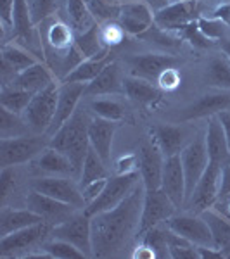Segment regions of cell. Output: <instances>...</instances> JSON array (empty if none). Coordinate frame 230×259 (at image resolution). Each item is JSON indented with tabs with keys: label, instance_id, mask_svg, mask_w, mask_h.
I'll list each match as a JSON object with an SVG mask.
<instances>
[{
	"label": "cell",
	"instance_id": "obj_40",
	"mask_svg": "<svg viewBox=\"0 0 230 259\" xmlns=\"http://www.w3.org/2000/svg\"><path fill=\"white\" fill-rule=\"evenodd\" d=\"M90 112L97 118H104L120 123L125 119V107L112 99H97L90 102Z\"/></svg>",
	"mask_w": 230,
	"mask_h": 259
},
{
	"label": "cell",
	"instance_id": "obj_34",
	"mask_svg": "<svg viewBox=\"0 0 230 259\" xmlns=\"http://www.w3.org/2000/svg\"><path fill=\"white\" fill-rule=\"evenodd\" d=\"M33 95L35 94L18 89V87L4 85L2 92H0V106H2V109H7L14 112V114H23L26 107L30 106Z\"/></svg>",
	"mask_w": 230,
	"mask_h": 259
},
{
	"label": "cell",
	"instance_id": "obj_41",
	"mask_svg": "<svg viewBox=\"0 0 230 259\" xmlns=\"http://www.w3.org/2000/svg\"><path fill=\"white\" fill-rule=\"evenodd\" d=\"M42 250L47 252L50 259H83L87 257L76 245L69 244L61 239H52L47 244L42 245Z\"/></svg>",
	"mask_w": 230,
	"mask_h": 259
},
{
	"label": "cell",
	"instance_id": "obj_35",
	"mask_svg": "<svg viewBox=\"0 0 230 259\" xmlns=\"http://www.w3.org/2000/svg\"><path fill=\"white\" fill-rule=\"evenodd\" d=\"M74 45L83 54L85 59H90V57H95L100 52H104L107 47H104L102 38H100V24L95 23L87 31L76 33L74 35Z\"/></svg>",
	"mask_w": 230,
	"mask_h": 259
},
{
	"label": "cell",
	"instance_id": "obj_24",
	"mask_svg": "<svg viewBox=\"0 0 230 259\" xmlns=\"http://www.w3.org/2000/svg\"><path fill=\"white\" fill-rule=\"evenodd\" d=\"M204 140H206V150L210 162L218 164L221 168H225L230 164V149L228 142L225 137L223 126H221L218 116H211L208 118V126L206 133H204Z\"/></svg>",
	"mask_w": 230,
	"mask_h": 259
},
{
	"label": "cell",
	"instance_id": "obj_33",
	"mask_svg": "<svg viewBox=\"0 0 230 259\" xmlns=\"http://www.w3.org/2000/svg\"><path fill=\"white\" fill-rule=\"evenodd\" d=\"M42 220L35 211L31 209H11L4 207L0 211V237H6L9 233H14L18 230H23L31 225L42 223Z\"/></svg>",
	"mask_w": 230,
	"mask_h": 259
},
{
	"label": "cell",
	"instance_id": "obj_38",
	"mask_svg": "<svg viewBox=\"0 0 230 259\" xmlns=\"http://www.w3.org/2000/svg\"><path fill=\"white\" fill-rule=\"evenodd\" d=\"M68 16H69L71 28L76 33L87 31L89 28H92L97 23L94 19V16L90 14L85 0H68Z\"/></svg>",
	"mask_w": 230,
	"mask_h": 259
},
{
	"label": "cell",
	"instance_id": "obj_49",
	"mask_svg": "<svg viewBox=\"0 0 230 259\" xmlns=\"http://www.w3.org/2000/svg\"><path fill=\"white\" fill-rule=\"evenodd\" d=\"M23 123H26V121H21L19 114H14V112L7 111V109L0 111V128H2V137L9 135V130L12 133H14L16 130H23Z\"/></svg>",
	"mask_w": 230,
	"mask_h": 259
},
{
	"label": "cell",
	"instance_id": "obj_32",
	"mask_svg": "<svg viewBox=\"0 0 230 259\" xmlns=\"http://www.w3.org/2000/svg\"><path fill=\"white\" fill-rule=\"evenodd\" d=\"M36 168L44 173L49 175H57V177H71L78 178L76 171H74L73 162L69 161L68 156H64L62 152H59L57 149L49 147L40 154L39 161H36Z\"/></svg>",
	"mask_w": 230,
	"mask_h": 259
},
{
	"label": "cell",
	"instance_id": "obj_51",
	"mask_svg": "<svg viewBox=\"0 0 230 259\" xmlns=\"http://www.w3.org/2000/svg\"><path fill=\"white\" fill-rule=\"evenodd\" d=\"M16 0H0V21L4 30H12V18H14Z\"/></svg>",
	"mask_w": 230,
	"mask_h": 259
},
{
	"label": "cell",
	"instance_id": "obj_46",
	"mask_svg": "<svg viewBox=\"0 0 230 259\" xmlns=\"http://www.w3.org/2000/svg\"><path fill=\"white\" fill-rule=\"evenodd\" d=\"M56 9H57V0H31V14L35 24H40L45 19L52 18Z\"/></svg>",
	"mask_w": 230,
	"mask_h": 259
},
{
	"label": "cell",
	"instance_id": "obj_5",
	"mask_svg": "<svg viewBox=\"0 0 230 259\" xmlns=\"http://www.w3.org/2000/svg\"><path fill=\"white\" fill-rule=\"evenodd\" d=\"M140 173H127V175H116L112 178H107V183L104 187L102 194L99 195L94 202H90L89 206L85 207L87 214L95 216L102 211H109L112 207H116L118 204L127 197L128 194L133 190V187L140 182Z\"/></svg>",
	"mask_w": 230,
	"mask_h": 259
},
{
	"label": "cell",
	"instance_id": "obj_57",
	"mask_svg": "<svg viewBox=\"0 0 230 259\" xmlns=\"http://www.w3.org/2000/svg\"><path fill=\"white\" fill-rule=\"evenodd\" d=\"M145 2L149 4V7H150V9H152L154 12L165 9V7H168L170 4H173L171 0H145Z\"/></svg>",
	"mask_w": 230,
	"mask_h": 259
},
{
	"label": "cell",
	"instance_id": "obj_3",
	"mask_svg": "<svg viewBox=\"0 0 230 259\" xmlns=\"http://www.w3.org/2000/svg\"><path fill=\"white\" fill-rule=\"evenodd\" d=\"M59 89L61 83L54 81L44 90L36 92L33 95L30 106L23 112L24 121L36 135H47L50 124L54 121L57 111V100H59Z\"/></svg>",
	"mask_w": 230,
	"mask_h": 259
},
{
	"label": "cell",
	"instance_id": "obj_39",
	"mask_svg": "<svg viewBox=\"0 0 230 259\" xmlns=\"http://www.w3.org/2000/svg\"><path fill=\"white\" fill-rule=\"evenodd\" d=\"M140 242L147 244L154 250L156 257H170V245H168V227L165 223L156 225L149 228L144 235L140 237Z\"/></svg>",
	"mask_w": 230,
	"mask_h": 259
},
{
	"label": "cell",
	"instance_id": "obj_25",
	"mask_svg": "<svg viewBox=\"0 0 230 259\" xmlns=\"http://www.w3.org/2000/svg\"><path fill=\"white\" fill-rule=\"evenodd\" d=\"M123 95L140 107H154L161 100V89L149 80L127 74L123 78Z\"/></svg>",
	"mask_w": 230,
	"mask_h": 259
},
{
	"label": "cell",
	"instance_id": "obj_12",
	"mask_svg": "<svg viewBox=\"0 0 230 259\" xmlns=\"http://www.w3.org/2000/svg\"><path fill=\"white\" fill-rule=\"evenodd\" d=\"M26 207L31 211H35L42 220L50 227L64 223L66 220H69L71 216H74L78 211V207L71 206L68 202H62L54 197H49L45 194H40L36 190H31L26 197Z\"/></svg>",
	"mask_w": 230,
	"mask_h": 259
},
{
	"label": "cell",
	"instance_id": "obj_13",
	"mask_svg": "<svg viewBox=\"0 0 230 259\" xmlns=\"http://www.w3.org/2000/svg\"><path fill=\"white\" fill-rule=\"evenodd\" d=\"M137 156H139V173H140V178H142V183H144L145 190L161 189L165 156H163L156 140H154L152 137H149V139L140 145Z\"/></svg>",
	"mask_w": 230,
	"mask_h": 259
},
{
	"label": "cell",
	"instance_id": "obj_31",
	"mask_svg": "<svg viewBox=\"0 0 230 259\" xmlns=\"http://www.w3.org/2000/svg\"><path fill=\"white\" fill-rule=\"evenodd\" d=\"M112 61H114V56H112V52L109 49H106L104 52H100L99 56L83 61L82 64L78 66L76 69L71 71V73L62 81H68V83H90L92 80H95V78L100 74V71L106 68L107 64H111Z\"/></svg>",
	"mask_w": 230,
	"mask_h": 259
},
{
	"label": "cell",
	"instance_id": "obj_48",
	"mask_svg": "<svg viewBox=\"0 0 230 259\" xmlns=\"http://www.w3.org/2000/svg\"><path fill=\"white\" fill-rule=\"evenodd\" d=\"M16 189V169L14 166H7L2 168L0 173V197L6 200Z\"/></svg>",
	"mask_w": 230,
	"mask_h": 259
},
{
	"label": "cell",
	"instance_id": "obj_45",
	"mask_svg": "<svg viewBox=\"0 0 230 259\" xmlns=\"http://www.w3.org/2000/svg\"><path fill=\"white\" fill-rule=\"evenodd\" d=\"M199 30L203 31L204 36H208L211 41H218L225 36V28H228L225 23H221L220 19H213V18H201L198 19Z\"/></svg>",
	"mask_w": 230,
	"mask_h": 259
},
{
	"label": "cell",
	"instance_id": "obj_28",
	"mask_svg": "<svg viewBox=\"0 0 230 259\" xmlns=\"http://www.w3.org/2000/svg\"><path fill=\"white\" fill-rule=\"evenodd\" d=\"M123 74L120 64L112 61L100 71L95 80L87 83V95H121L123 94Z\"/></svg>",
	"mask_w": 230,
	"mask_h": 259
},
{
	"label": "cell",
	"instance_id": "obj_27",
	"mask_svg": "<svg viewBox=\"0 0 230 259\" xmlns=\"http://www.w3.org/2000/svg\"><path fill=\"white\" fill-rule=\"evenodd\" d=\"M150 137L160 145L165 157L177 156L189 144L187 130L182 126H175V124H158L150 130Z\"/></svg>",
	"mask_w": 230,
	"mask_h": 259
},
{
	"label": "cell",
	"instance_id": "obj_53",
	"mask_svg": "<svg viewBox=\"0 0 230 259\" xmlns=\"http://www.w3.org/2000/svg\"><path fill=\"white\" fill-rule=\"evenodd\" d=\"M230 197V164L221 169V185H220V197L218 200Z\"/></svg>",
	"mask_w": 230,
	"mask_h": 259
},
{
	"label": "cell",
	"instance_id": "obj_26",
	"mask_svg": "<svg viewBox=\"0 0 230 259\" xmlns=\"http://www.w3.org/2000/svg\"><path fill=\"white\" fill-rule=\"evenodd\" d=\"M54 81H59V80H57L56 74L52 73V69L49 68V64L45 61H39L33 66H30V68L21 71L18 76L11 83H7V85L18 87V89L36 94V92L44 90L45 87H49L50 83H54Z\"/></svg>",
	"mask_w": 230,
	"mask_h": 259
},
{
	"label": "cell",
	"instance_id": "obj_54",
	"mask_svg": "<svg viewBox=\"0 0 230 259\" xmlns=\"http://www.w3.org/2000/svg\"><path fill=\"white\" fill-rule=\"evenodd\" d=\"M210 18L213 19H220L221 23H225L227 26H230V2L228 4H221L211 12Z\"/></svg>",
	"mask_w": 230,
	"mask_h": 259
},
{
	"label": "cell",
	"instance_id": "obj_58",
	"mask_svg": "<svg viewBox=\"0 0 230 259\" xmlns=\"http://www.w3.org/2000/svg\"><path fill=\"white\" fill-rule=\"evenodd\" d=\"M218 44H220V49H221V52H223V56L227 57L230 62V38L228 36H223L221 40H218Z\"/></svg>",
	"mask_w": 230,
	"mask_h": 259
},
{
	"label": "cell",
	"instance_id": "obj_55",
	"mask_svg": "<svg viewBox=\"0 0 230 259\" xmlns=\"http://www.w3.org/2000/svg\"><path fill=\"white\" fill-rule=\"evenodd\" d=\"M132 256L133 257H139V259H152V257H156V256H154V250L150 249L147 244H144V242H140V244L137 245Z\"/></svg>",
	"mask_w": 230,
	"mask_h": 259
},
{
	"label": "cell",
	"instance_id": "obj_37",
	"mask_svg": "<svg viewBox=\"0 0 230 259\" xmlns=\"http://www.w3.org/2000/svg\"><path fill=\"white\" fill-rule=\"evenodd\" d=\"M206 83L218 90L230 92V62L227 57H213L208 62Z\"/></svg>",
	"mask_w": 230,
	"mask_h": 259
},
{
	"label": "cell",
	"instance_id": "obj_17",
	"mask_svg": "<svg viewBox=\"0 0 230 259\" xmlns=\"http://www.w3.org/2000/svg\"><path fill=\"white\" fill-rule=\"evenodd\" d=\"M40 24L45 26L44 31H40V47L44 57L49 54L64 52L74 45V30L71 28V24L52 18L45 19Z\"/></svg>",
	"mask_w": 230,
	"mask_h": 259
},
{
	"label": "cell",
	"instance_id": "obj_16",
	"mask_svg": "<svg viewBox=\"0 0 230 259\" xmlns=\"http://www.w3.org/2000/svg\"><path fill=\"white\" fill-rule=\"evenodd\" d=\"M50 230H52V227L45 223V221H42V223L31 225V227H26L2 237L0 239V257H11L16 256L18 252L35 247L39 242L50 235Z\"/></svg>",
	"mask_w": 230,
	"mask_h": 259
},
{
	"label": "cell",
	"instance_id": "obj_15",
	"mask_svg": "<svg viewBox=\"0 0 230 259\" xmlns=\"http://www.w3.org/2000/svg\"><path fill=\"white\" fill-rule=\"evenodd\" d=\"M125 62L130 68V74L140 76L149 81H158L160 74L165 69L175 68L178 64V59L168 54H130L125 57Z\"/></svg>",
	"mask_w": 230,
	"mask_h": 259
},
{
	"label": "cell",
	"instance_id": "obj_9",
	"mask_svg": "<svg viewBox=\"0 0 230 259\" xmlns=\"http://www.w3.org/2000/svg\"><path fill=\"white\" fill-rule=\"evenodd\" d=\"M175 209H177V206L171 202V199L161 189L145 190L137 239H140L149 228L163 225L166 220H170L175 214Z\"/></svg>",
	"mask_w": 230,
	"mask_h": 259
},
{
	"label": "cell",
	"instance_id": "obj_7",
	"mask_svg": "<svg viewBox=\"0 0 230 259\" xmlns=\"http://www.w3.org/2000/svg\"><path fill=\"white\" fill-rule=\"evenodd\" d=\"M180 159L183 166V175H185V204L194 194V189L198 185L201 177L204 175L208 164H210V157H208L206 150V140L204 137H196L185 149L180 152Z\"/></svg>",
	"mask_w": 230,
	"mask_h": 259
},
{
	"label": "cell",
	"instance_id": "obj_6",
	"mask_svg": "<svg viewBox=\"0 0 230 259\" xmlns=\"http://www.w3.org/2000/svg\"><path fill=\"white\" fill-rule=\"evenodd\" d=\"M52 239H61L76 245L87 257H94V242H92V218L83 212H76L64 223L56 225L50 230Z\"/></svg>",
	"mask_w": 230,
	"mask_h": 259
},
{
	"label": "cell",
	"instance_id": "obj_19",
	"mask_svg": "<svg viewBox=\"0 0 230 259\" xmlns=\"http://www.w3.org/2000/svg\"><path fill=\"white\" fill-rule=\"evenodd\" d=\"M161 190L171 199V202L177 207L185 206V175L180 154L165 157L161 177Z\"/></svg>",
	"mask_w": 230,
	"mask_h": 259
},
{
	"label": "cell",
	"instance_id": "obj_56",
	"mask_svg": "<svg viewBox=\"0 0 230 259\" xmlns=\"http://www.w3.org/2000/svg\"><path fill=\"white\" fill-rule=\"evenodd\" d=\"M223 126V132H225V137H227V142H228V149H230V109L228 111H221L220 114H216Z\"/></svg>",
	"mask_w": 230,
	"mask_h": 259
},
{
	"label": "cell",
	"instance_id": "obj_30",
	"mask_svg": "<svg viewBox=\"0 0 230 259\" xmlns=\"http://www.w3.org/2000/svg\"><path fill=\"white\" fill-rule=\"evenodd\" d=\"M35 26L36 24L33 21L31 4H28V0H16L14 18H12V33H14L16 40L24 41L31 49L35 44Z\"/></svg>",
	"mask_w": 230,
	"mask_h": 259
},
{
	"label": "cell",
	"instance_id": "obj_18",
	"mask_svg": "<svg viewBox=\"0 0 230 259\" xmlns=\"http://www.w3.org/2000/svg\"><path fill=\"white\" fill-rule=\"evenodd\" d=\"M83 95H87V83H68L62 81L59 89V100H57V111L54 121L50 124L47 135L49 139L76 112L78 102Z\"/></svg>",
	"mask_w": 230,
	"mask_h": 259
},
{
	"label": "cell",
	"instance_id": "obj_11",
	"mask_svg": "<svg viewBox=\"0 0 230 259\" xmlns=\"http://www.w3.org/2000/svg\"><path fill=\"white\" fill-rule=\"evenodd\" d=\"M165 225L171 232L187 239L194 245H198V247H215L210 225L201 214L171 216L170 220L165 221Z\"/></svg>",
	"mask_w": 230,
	"mask_h": 259
},
{
	"label": "cell",
	"instance_id": "obj_1",
	"mask_svg": "<svg viewBox=\"0 0 230 259\" xmlns=\"http://www.w3.org/2000/svg\"><path fill=\"white\" fill-rule=\"evenodd\" d=\"M145 187L142 180L116 207L92 216L94 257H109L125 249L133 235L137 237L144 206Z\"/></svg>",
	"mask_w": 230,
	"mask_h": 259
},
{
	"label": "cell",
	"instance_id": "obj_22",
	"mask_svg": "<svg viewBox=\"0 0 230 259\" xmlns=\"http://www.w3.org/2000/svg\"><path fill=\"white\" fill-rule=\"evenodd\" d=\"M39 61H42V59L35 57V54H33L30 49H24L23 45L18 44V41L6 44L2 47V76H4V80L7 83V78H11V81H12L21 71L30 68V66H33ZM6 83H4V85H6Z\"/></svg>",
	"mask_w": 230,
	"mask_h": 259
},
{
	"label": "cell",
	"instance_id": "obj_10",
	"mask_svg": "<svg viewBox=\"0 0 230 259\" xmlns=\"http://www.w3.org/2000/svg\"><path fill=\"white\" fill-rule=\"evenodd\" d=\"M221 166L213 164L210 162L208 164L204 175L201 177L194 189V194L189 199V202L185 204L189 209L194 212V214H201L206 209L215 206L218 202L220 197V185H221Z\"/></svg>",
	"mask_w": 230,
	"mask_h": 259
},
{
	"label": "cell",
	"instance_id": "obj_43",
	"mask_svg": "<svg viewBox=\"0 0 230 259\" xmlns=\"http://www.w3.org/2000/svg\"><path fill=\"white\" fill-rule=\"evenodd\" d=\"M178 36H180L182 40H187L192 47H196V49H208L213 45V41L208 38V36H204L203 31L199 30L198 21L182 26L180 30H178Z\"/></svg>",
	"mask_w": 230,
	"mask_h": 259
},
{
	"label": "cell",
	"instance_id": "obj_4",
	"mask_svg": "<svg viewBox=\"0 0 230 259\" xmlns=\"http://www.w3.org/2000/svg\"><path fill=\"white\" fill-rule=\"evenodd\" d=\"M49 140H44L42 135L26 137V135H16V137H2L0 140V166H18L31 161L39 154L44 152L49 147Z\"/></svg>",
	"mask_w": 230,
	"mask_h": 259
},
{
	"label": "cell",
	"instance_id": "obj_14",
	"mask_svg": "<svg viewBox=\"0 0 230 259\" xmlns=\"http://www.w3.org/2000/svg\"><path fill=\"white\" fill-rule=\"evenodd\" d=\"M201 18L199 0H178L154 12V24L165 31H178L182 26Z\"/></svg>",
	"mask_w": 230,
	"mask_h": 259
},
{
	"label": "cell",
	"instance_id": "obj_23",
	"mask_svg": "<svg viewBox=\"0 0 230 259\" xmlns=\"http://www.w3.org/2000/svg\"><path fill=\"white\" fill-rule=\"evenodd\" d=\"M116 128L118 123L116 121H109L104 118L90 119L89 124V139H90V147L102 157V161L107 166L111 164L112 157V139H114Z\"/></svg>",
	"mask_w": 230,
	"mask_h": 259
},
{
	"label": "cell",
	"instance_id": "obj_42",
	"mask_svg": "<svg viewBox=\"0 0 230 259\" xmlns=\"http://www.w3.org/2000/svg\"><path fill=\"white\" fill-rule=\"evenodd\" d=\"M87 7H89L90 14L99 24L109 23V21H118L121 6L118 4H111L107 0H85Z\"/></svg>",
	"mask_w": 230,
	"mask_h": 259
},
{
	"label": "cell",
	"instance_id": "obj_36",
	"mask_svg": "<svg viewBox=\"0 0 230 259\" xmlns=\"http://www.w3.org/2000/svg\"><path fill=\"white\" fill-rule=\"evenodd\" d=\"M104 178H109L107 164L102 161V157L90 147L89 152H87L85 161H83V166H82L80 187L83 189V187L89 185L92 182H95V180H104Z\"/></svg>",
	"mask_w": 230,
	"mask_h": 259
},
{
	"label": "cell",
	"instance_id": "obj_21",
	"mask_svg": "<svg viewBox=\"0 0 230 259\" xmlns=\"http://www.w3.org/2000/svg\"><path fill=\"white\" fill-rule=\"evenodd\" d=\"M230 109V92L220 90L215 94H206L199 97L194 104L187 106L180 114L182 123L194 121L201 118H211V116L220 114L221 111Z\"/></svg>",
	"mask_w": 230,
	"mask_h": 259
},
{
	"label": "cell",
	"instance_id": "obj_59",
	"mask_svg": "<svg viewBox=\"0 0 230 259\" xmlns=\"http://www.w3.org/2000/svg\"><path fill=\"white\" fill-rule=\"evenodd\" d=\"M107 2L118 4V6H123V4H127V2H135V0H107Z\"/></svg>",
	"mask_w": 230,
	"mask_h": 259
},
{
	"label": "cell",
	"instance_id": "obj_8",
	"mask_svg": "<svg viewBox=\"0 0 230 259\" xmlns=\"http://www.w3.org/2000/svg\"><path fill=\"white\" fill-rule=\"evenodd\" d=\"M31 190H36L40 194L49 195V197L62 200V202H68L71 206L78 207V209H85L87 207L82 187H78L71 177L68 178L52 175V177L35 178L31 182Z\"/></svg>",
	"mask_w": 230,
	"mask_h": 259
},
{
	"label": "cell",
	"instance_id": "obj_2",
	"mask_svg": "<svg viewBox=\"0 0 230 259\" xmlns=\"http://www.w3.org/2000/svg\"><path fill=\"white\" fill-rule=\"evenodd\" d=\"M89 124H90V119L85 112H74V114L50 137V142H49L50 147L57 149L59 152L69 157V161L73 162L74 171H76L78 177L82 175L83 161H85L87 152H89V149H90Z\"/></svg>",
	"mask_w": 230,
	"mask_h": 259
},
{
	"label": "cell",
	"instance_id": "obj_60",
	"mask_svg": "<svg viewBox=\"0 0 230 259\" xmlns=\"http://www.w3.org/2000/svg\"><path fill=\"white\" fill-rule=\"evenodd\" d=\"M227 211H228V218H230V199H228V202H227Z\"/></svg>",
	"mask_w": 230,
	"mask_h": 259
},
{
	"label": "cell",
	"instance_id": "obj_47",
	"mask_svg": "<svg viewBox=\"0 0 230 259\" xmlns=\"http://www.w3.org/2000/svg\"><path fill=\"white\" fill-rule=\"evenodd\" d=\"M156 83L163 92H173L180 87L182 74L177 68H168L160 74V78H158Z\"/></svg>",
	"mask_w": 230,
	"mask_h": 259
},
{
	"label": "cell",
	"instance_id": "obj_29",
	"mask_svg": "<svg viewBox=\"0 0 230 259\" xmlns=\"http://www.w3.org/2000/svg\"><path fill=\"white\" fill-rule=\"evenodd\" d=\"M201 216L210 225L215 247L220 250L223 257H230V218L216 207H210L201 212Z\"/></svg>",
	"mask_w": 230,
	"mask_h": 259
},
{
	"label": "cell",
	"instance_id": "obj_20",
	"mask_svg": "<svg viewBox=\"0 0 230 259\" xmlns=\"http://www.w3.org/2000/svg\"><path fill=\"white\" fill-rule=\"evenodd\" d=\"M118 23L128 35L140 36L154 24V11L144 0L127 2L121 6Z\"/></svg>",
	"mask_w": 230,
	"mask_h": 259
},
{
	"label": "cell",
	"instance_id": "obj_50",
	"mask_svg": "<svg viewBox=\"0 0 230 259\" xmlns=\"http://www.w3.org/2000/svg\"><path fill=\"white\" fill-rule=\"evenodd\" d=\"M106 183H107V178H104V180H95V182H92V183H89V185L83 187L82 192H83V197H85L87 206H89L90 202H94V200L102 194Z\"/></svg>",
	"mask_w": 230,
	"mask_h": 259
},
{
	"label": "cell",
	"instance_id": "obj_44",
	"mask_svg": "<svg viewBox=\"0 0 230 259\" xmlns=\"http://www.w3.org/2000/svg\"><path fill=\"white\" fill-rule=\"evenodd\" d=\"M125 31L123 26L118 21H109V23L100 24V38H102L104 47L111 49L114 45H120L125 38Z\"/></svg>",
	"mask_w": 230,
	"mask_h": 259
},
{
	"label": "cell",
	"instance_id": "obj_52",
	"mask_svg": "<svg viewBox=\"0 0 230 259\" xmlns=\"http://www.w3.org/2000/svg\"><path fill=\"white\" fill-rule=\"evenodd\" d=\"M116 169H118V175L137 173L139 171V156L137 154H128V156L121 157L116 162Z\"/></svg>",
	"mask_w": 230,
	"mask_h": 259
}]
</instances>
